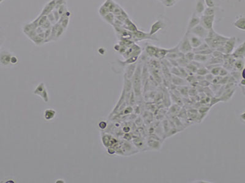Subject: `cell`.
Wrapping results in <instances>:
<instances>
[{"label":"cell","mask_w":245,"mask_h":183,"mask_svg":"<svg viewBox=\"0 0 245 183\" xmlns=\"http://www.w3.org/2000/svg\"><path fill=\"white\" fill-rule=\"evenodd\" d=\"M163 26H164V23H163V22L162 21L158 20L156 21H155L151 26L150 30L149 32V35L151 36H153L154 35L156 34L159 30L162 29L163 28Z\"/></svg>","instance_id":"cell-13"},{"label":"cell","mask_w":245,"mask_h":183,"mask_svg":"<svg viewBox=\"0 0 245 183\" xmlns=\"http://www.w3.org/2000/svg\"><path fill=\"white\" fill-rule=\"evenodd\" d=\"M179 49L180 51L183 52V54H185L188 52L192 51V48L191 45L189 37H188V33H186L184 35L182 39L179 43Z\"/></svg>","instance_id":"cell-4"},{"label":"cell","mask_w":245,"mask_h":183,"mask_svg":"<svg viewBox=\"0 0 245 183\" xmlns=\"http://www.w3.org/2000/svg\"><path fill=\"white\" fill-rule=\"evenodd\" d=\"M99 126L102 129H105L107 126V123H106L105 121H102L101 123L99 124Z\"/></svg>","instance_id":"cell-50"},{"label":"cell","mask_w":245,"mask_h":183,"mask_svg":"<svg viewBox=\"0 0 245 183\" xmlns=\"http://www.w3.org/2000/svg\"><path fill=\"white\" fill-rule=\"evenodd\" d=\"M178 90L179 91V92L181 94V95H184V96H187L188 95V90H189V89H188V87H186V86H181V87H178Z\"/></svg>","instance_id":"cell-37"},{"label":"cell","mask_w":245,"mask_h":183,"mask_svg":"<svg viewBox=\"0 0 245 183\" xmlns=\"http://www.w3.org/2000/svg\"><path fill=\"white\" fill-rule=\"evenodd\" d=\"M210 110V108H201L199 109V112L200 113H205L206 112H207Z\"/></svg>","instance_id":"cell-49"},{"label":"cell","mask_w":245,"mask_h":183,"mask_svg":"<svg viewBox=\"0 0 245 183\" xmlns=\"http://www.w3.org/2000/svg\"><path fill=\"white\" fill-rule=\"evenodd\" d=\"M199 24H200V17H199L198 15L195 12L192 15V16L189 20L186 33H189L191 29L194 28Z\"/></svg>","instance_id":"cell-10"},{"label":"cell","mask_w":245,"mask_h":183,"mask_svg":"<svg viewBox=\"0 0 245 183\" xmlns=\"http://www.w3.org/2000/svg\"><path fill=\"white\" fill-rule=\"evenodd\" d=\"M123 27L126 30H128V31L131 33H134L136 30H138L137 27L136 26V25L129 18H126L124 22H123Z\"/></svg>","instance_id":"cell-15"},{"label":"cell","mask_w":245,"mask_h":183,"mask_svg":"<svg viewBox=\"0 0 245 183\" xmlns=\"http://www.w3.org/2000/svg\"><path fill=\"white\" fill-rule=\"evenodd\" d=\"M211 55H203L199 54H195L194 60L200 63L207 62L211 58Z\"/></svg>","instance_id":"cell-20"},{"label":"cell","mask_w":245,"mask_h":183,"mask_svg":"<svg viewBox=\"0 0 245 183\" xmlns=\"http://www.w3.org/2000/svg\"><path fill=\"white\" fill-rule=\"evenodd\" d=\"M123 131H124L125 133H128L130 131L131 129H130V128H129V126H124V127L123 128Z\"/></svg>","instance_id":"cell-51"},{"label":"cell","mask_w":245,"mask_h":183,"mask_svg":"<svg viewBox=\"0 0 245 183\" xmlns=\"http://www.w3.org/2000/svg\"><path fill=\"white\" fill-rule=\"evenodd\" d=\"M64 30V29L59 23H56L54 25L52 26H51L50 35L49 37V39L46 40V43L58 39V38L60 37L61 35V34L63 33Z\"/></svg>","instance_id":"cell-3"},{"label":"cell","mask_w":245,"mask_h":183,"mask_svg":"<svg viewBox=\"0 0 245 183\" xmlns=\"http://www.w3.org/2000/svg\"><path fill=\"white\" fill-rule=\"evenodd\" d=\"M235 59H244L245 55V42H243L234 50L231 54Z\"/></svg>","instance_id":"cell-9"},{"label":"cell","mask_w":245,"mask_h":183,"mask_svg":"<svg viewBox=\"0 0 245 183\" xmlns=\"http://www.w3.org/2000/svg\"><path fill=\"white\" fill-rule=\"evenodd\" d=\"M198 84L199 85L204 86V87H206V86H209L210 85V82L206 81L205 79H202V80H200L199 81V82H198Z\"/></svg>","instance_id":"cell-45"},{"label":"cell","mask_w":245,"mask_h":183,"mask_svg":"<svg viewBox=\"0 0 245 183\" xmlns=\"http://www.w3.org/2000/svg\"><path fill=\"white\" fill-rule=\"evenodd\" d=\"M149 65L153 68H155V69H160L161 68V63L159 62L158 60L156 59H151L150 62H149Z\"/></svg>","instance_id":"cell-29"},{"label":"cell","mask_w":245,"mask_h":183,"mask_svg":"<svg viewBox=\"0 0 245 183\" xmlns=\"http://www.w3.org/2000/svg\"><path fill=\"white\" fill-rule=\"evenodd\" d=\"M236 43V38L235 37H229L224 45V54H227V55L232 54V52L235 50Z\"/></svg>","instance_id":"cell-8"},{"label":"cell","mask_w":245,"mask_h":183,"mask_svg":"<svg viewBox=\"0 0 245 183\" xmlns=\"http://www.w3.org/2000/svg\"><path fill=\"white\" fill-rule=\"evenodd\" d=\"M162 4L167 7H173L176 3V0H162Z\"/></svg>","instance_id":"cell-35"},{"label":"cell","mask_w":245,"mask_h":183,"mask_svg":"<svg viewBox=\"0 0 245 183\" xmlns=\"http://www.w3.org/2000/svg\"><path fill=\"white\" fill-rule=\"evenodd\" d=\"M219 101H220V100H219V97H218V98H214V97H213V98H212L211 99V100H210V106H213L214 104H216V103H219Z\"/></svg>","instance_id":"cell-47"},{"label":"cell","mask_w":245,"mask_h":183,"mask_svg":"<svg viewBox=\"0 0 245 183\" xmlns=\"http://www.w3.org/2000/svg\"><path fill=\"white\" fill-rule=\"evenodd\" d=\"M179 131L177 130V129H174V128L171 129L170 131H167V134L166 135V137H169L170 136L174 135L175 134H176L177 133H179Z\"/></svg>","instance_id":"cell-41"},{"label":"cell","mask_w":245,"mask_h":183,"mask_svg":"<svg viewBox=\"0 0 245 183\" xmlns=\"http://www.w3.org/2000/svg\"><path fill=\"white\" fill-rule=\"evenodd\" d=\"M157 48L158 47H155V46L148 45L145 48V51L148 56H150L151 57L155 58L156 54V51H157Z\"/></svg>","instance_id":"cell-24"},{"label":"cell","mask_w":245,"mask_h":183,"mask_svg":"<svg viewBox=\"0 0 245 183\" xmlns=\"http://www.w3.org/2000/svg\"><path fill=\"white\" fill-rule=\"evenodd\" d=\"M11 57L9 55H4L1 57V62L4 64H8L11 61Z\"/></svg>","instance_id":"cell-39"},{"label":"cell","mask_w":245,"mask_h":183,"mask_svg":"<svg viewBox=\"0 0 245 183\" xmlns=\"http://www.w3.org/2000/svg\"><path fill=\"white\" fill-rule=\"evenodd\" d=\"M148 145L151 150H159L161 147V143L157 140L151 139L148 141Z\"/></svg>","instance_id":"cell-23"},{"label":"cell","mask_w":245,"mask_h":183,"mask_svg":"<svg viewBox=\"0 0 245 183\" xmlns=\"http://www.w3.org/2000/svg\"><path fill=\"white\" fill-rule=\"evenodd\" d=\"M137 64L136 63L129 64V65L126 68V71L124 75L126 78L128 79H131L134 73Z\"/></svg>","instance_id":"cell-19"},{"label":"cell","mask_w":245,"mask_h":183,"mask_svg":"<svg viewBox=\"0 0 245 183\" xmlns=\"http://www.w3.org/2000/svg\"><path fill=\"white\" fill-rule=\"evenodd\" d=\"M215 20V15L211 16H206L202 15L200 17V25L207 30L213 29V25Z\"/></svg>","instance_id":"cell-5"},{"label":"cell","mask_w":245,"mask_h":183,"mask_svg":"<svg viewBox=\"0 0 245 183\" xmlns=\"http://www.w3.org/2000/svg\"><path fill=\"white\" fill-rule=\"evenodd\" d=\"M103 17L107 23H110L111 25H113L114 21L115 20V17H114V15L113 14V13L109 12Z\"/></svg>","instance_id":"cell-30"},{"label":"cell","mask_w":245,"mask_h":183,"mask_svg":"<svg viewBox=\"0 0 245 183\" xmlns=\"http://www.w3.org/2000/svg\"><path fill=\"white\" fill-rule=\"evenodd\" d=\"M221 65L217 66V67H215L213 68H212V69L210 71V73L211 74H212L214 76H218L219 75V71L221 70Z\"/></svg>","instance_id":"cell-38"},{"label":"cell","mask_w":245,"mask_h":183,"mask_svg":"<svg viewBox=\"0 0 245 183\" xmlns=\"http://www.w3.org/2000/svg\"><path fill=\"white\" fill-rule=\"evenodd\" d=\"M228 79H229V76H224V77H222L220 82H219V84H226L228 82Z\"/></svg>","instance_id":"cell-48"},{"label":"cell","mask_w":245,"mask_h":183,"mask_svg":"<svg viewBox=\"0 0 245 183\" xmlns=\"http://www.w3.org/2000/svg\"><path fill=\"white\" fill-rule=\"evenodd\" d=\"M206 7L205 0H197L196 6V13L197 15L202 14Z\"/></svg>","instance_id":"cell-18"},{"label":"cell","mask_w":245,"mask_h":183,"mask_svg":"<svg viewBox=\"0 0 245 183\" xmlns=\"http://www.w3.org/2000/svg\"><path fill=\"white\" fill-rule=\"evenodd\" d=\"M56 0H51L47 4H46L40 15H46L47 16L48 14L52 12L56 6Z\"/></svg>","instance_id":"cell-17"},{"label":"cell","mask_w":245,"mask_h":183,"mask_svg":"<svg viewBox=\"0 0 245 183\" xmlns=\"http://www.w3.org/2000/svg\"><path fill=\"white\" fill-rule=\"evenodd\" d=\"M34 94L40 95L42 98H44V101L46 102L48 101V95L47 93V90L46 87H44L43 83H41L38 87H37L36 90L34 91Z\"/></svg>","instance_id":"cell-12"},{"label":"cell","mask_w":245,"mask_h":183,"mask_svg":"<svg viewBox=\"0 0 245 183\" xmlns=\"http://www.w3.org/2000/svg\"><path fill=\"white\" fill-rule=\"evenodd\" d=\"M134 143L135 144L136 147L138 148L139 149L145 150L144 148L145 147V143L143 140H142L140 138H136L135 139H134Z\"/></svg>","instance_id":"cell-26"},{"label":"cell","mask_w":245,"mask_h":183,"mask_svg":"<svg viewBox=\"0 0 245 183\" xmlns=\"http://www.w3.org/2000/svg\"><path fill=\"white\" fill-rule=\"evenodd\" d=\"M240 117L242 118V120H243V121H244V112H243V113L242 114H241L240 115Z\"/></svg>","instance_id":"cell-55"},{"label":"cell","mask_w":245,"mask_h":183,"mask_svg":"<svg viewBox=\"0 0 245 183\" xmlns=\"http://www.w3.org/2000/svg\"><path fill=\"white\" fill-rule=\"evenodd\" d=\"M188 37H189V40L191 47L192 48V50L197 48L199 46H200L203 42L200 37L195 35H193L192 34L188 33Z\"/></svg>","instance_id":"cell-11"},{"label":"cell","mask_w":245,"mask_h":183,"mask_svg":"<svg viewBox=\"0 0 245 183\" xmlns=\"http://www.w3.org/2000/svg\"><path fill=\"white\" fill-rule=\"evenodd\" d=\"M234 26L237 29L242 31L245 30V17L244 15H241L234 23Z\"/></svg>","instance_id":"cell-16"},{"label":"cell","mask_w":245,"mask_h":183,"mask_svg":"<svg viewBox=\"0 0 245 183\" xmlns=\"http://www.w3.org/2000/svg\"><path fill=\"white\" fill-rule=\"evenodd\" d=\"M205 3L206 7H215V3L214 0H205Z\"/></svg>","instance_id":"cell-44"},{"label":"cell","mask_w":245,"mask_h":183,"mask_svg":"<svg viewBox=\"0 0 245 183\" xmlns=\"http://www.w3.org/2000/svg\"><path fill=\"white\" fill-rule=\"evenodd\" d=\"M167 53H168V49L158 47L155 59H164V57H166V55H167Z\"/></svg>","instance_id":"cell-22"},{"label":"cell","mask_w":245,"mask_h":183,"mask_svg":"<svg viewBox=\"0 0 245 183\" xmlns=\"http://www.w3.org/2000/svg\"><path fill=\"white\" fill-rule=\"evenodd\" d=\"M56 112L54 110L51 109H48L45 111V113H44V117L47 120H51L54 118L55 116Z\"/></svg>","instance_id":"cell-27"},{"label":"cell","mask_w":245,"mask_h":183,"mask_svg":"<svg viewBox=\"0 0 245 183\" xmlns=\"http://www.w3.org/2000/svg\"><path fill=\"white\" fill-rule=\"evenodd\" d=\"M214 77V76H213L212 74H211L210 73H208L207 74L205 75V79L207 81H209V82H210L211 81H212V80H213V79Z\"/></svg>","instance_id":"cell-46"},{"label":"cell","mask_w":245,"mask_h":183,"mask_svg":"<svg viewBox=\"0 0 245 183\" xmlns=\"http://www.w3.org/2000/svg\"><path fill=\"white\" fill-rule=\"evenodd\" d=\"M203 15H206V16H211V15H215V9L214 7H206L203 13Z\"/></svg>","instance_id":"cell-31"},{"label":"cell","mask_w":245,"mask_h":183,"mask_svg":"<svg viewBox=\"0 0 245 183\" xmlns=\"http://www.w3.org/2000/svg\"><path fill=\"white\" fill-rule=\"evenodd\" d=\"M11 62H12V63L15 64V63H16V62H17V58H16V57H11Z\"/></svg>","instance_id":"cell-52"},{"label":"cell","mask_w":245,"mask_h":183,"mask_svg":"<svg viewBox=\"0 0 245 183\" xmlns=\"http://www.w3.org/2000/svg\"><path fill=\"white\" fill-rule=\"evenodd\" d=\"M142 65L141 64H137L136 70L134 73L132 78V85L133 86L134 95L136 96H139L142 94Z\"/></svg>","instance_id":"cell-2"},{"label":"cell","mask_w":245,"mask_h":183,"mask_svg":"<svg viewBox=\"0 0 245 183\" xmlns=\"http://www.w3.org/2000/svg\"><path fill=\"white\" fill-rule=\"evenodd\" d=\"M235 91V88L226 90L225 92H224L222 93V94L219 97L220 101H224V102L229 101L233 96Z\"/></svg>","instance_id":"cell-14"},{"label":"cell","mask_w":245,"mask_h":183,"mask_svg":"<svg viewBox=\"0 0 245 183\" xmlns=\"http://www.w3.org/2000/svg\"><path fill=\"white\" fill-rule=\"evenodd\" d=\"M171 80L173 82L174 84L177 85V86H185L186 84V81H185L183 78L179 77V76H176L174 75L172 76Z\"/></svg>","instance_id":"cell-21"},{"label":"cell","mask_w":245,"mask_h":183,"mask_svg":"<svg viewBox=\"0 0 245 183\" xmlns=\"http://www.w3.org/2000/svg\"><path fill=\"white\" fill-rule=\"evenodd\" d=\"M120 47H121L120 45H116L115 46L114 48H115V50L119 51V50H120Z\"/></svg>","instance_id":"cell-53"},{"label":"cell","mask_w":245,"mask_h":183,"mask_svg":"<svg viewBox=\"0 0 245 183\" xmlns=\"http://www.w3.org/2000/svg\"><path fill=\"white\" fill-rule=\"evenodd\" d=\"M222 77L220 76H215L213 78L211 82L213 84H219V82L221 79Z\"/></svg>","instance_id":"cell-42"},{"label":"cell","mask_w":245,"mask_h":183,"mask_svg":"<svg viewBox=\"0 0 245 183\" xmlns=\"http://www.w3.org/2000/svg\"><path fill=\"white\" fill-rule=\"evenodd\" d=\"M240 85H242L243 86H245V83H244V79H241V80H240Z\"/></svg>","instance_id":"cell-54"},{"label":"cell","mask_w":245,"mask_h":183,"mask_svg":"<svg viewBox=\"0 0 245 183\" xmlns=\"http://www.w3.org/2000/svg\"><path fill=\"white\" fill-rule=\"evenodd\" d=\"M234 68L236 70L241 71L243 68H244V59H235L234 64Z\"/></svg>","instance_id":"cell-25"},{"label":"cell","mask_w":245,"mask_h":183,"mask_svg":"<svg viewBox=\"0 0 245 183\" xmlns=\"http://www.w3.org/2000/svg\"><path fill=\"white\" fill-rule=\"evenodd\" d=\"M210 73V71L208 70L206 67H200V68H198L197 71L196 72V74L197 75H199V76H204L207 74L208 73Z\"/></svg>","instance_id":"cell-32"},{"label":"cell","mask_w":245,"mask_h":183,"mask_svg":"<svg viewBox=\"0 0 245 183\" xmlns=\"http://www.w3.org/2000/svg\"><path fill=\"white\" fill-rule=\"evenodd\" d=\"M110 12H109V11L106 8V7H105L104 6H102L101 8H100V10H99V13H100V14H101V16H102V17H104L105 15H106L108 13H109Z\"/></svg>","instance_id":"cell-40"},{"label":"cell","mask_w":245,"mask_h":183,"mask_svg":"<svg viewBox=\"0 0 245 183\" xmlns=\"http://www.w3.org/2000/svg\"><path fill=\"white\" fill-rule=\"evenodd\" d=\"M229 38L228 37L218 34L213 29L209 30L208 35L205 39H204V41L210 48L216 50L218 48L224 46Z\"/></svg>","instance_id":"cell-1"},{"label":"cell","mask_w":245,"mask_h":183,"mask_svg":"<svg viewBox=\"0 0 245 183\" xmlns=\"http://www.w3.org/2000/svg\"><path fill=\"white\" fill-rule=\"evenodd\" d=\"M132 39L136 41H140L144 40H158L154 37L150 35L149 33H146L139 30H136L134 33H132Z\"/></svg>","instance_id":"cell-7"},{"label":"cell","mask_w":245,"mask_h":183,"mask_svg":"<svg viewBox=\"0 0 245 183\" xmlns=\"http://www.w3.org/2000/svg\"><path fill=\"white\" fill-rule=\"evenodd\" d=\"M208 48H210L209 46L207 45V43L206 42H202V44L200 45V46H199L197 48L193 49L192 51H194V52H196L202 51V50H206V49H208Z\"/></svg>","instance_id":"cell-33"},{"label":"cell","mask_w":245,"mask_h":183,"mask_svg":"<svg viewBox=\"0 0 245 183\" xmlns=\"http://www.w3.org/2000/svg\"><path fill=\"white\" fill-rule=\"evenodd\" d=\"M176 61H177L180 67H186L190 62L189 60H188L186 59L184 57V56L177 59Z\"/></svg>","instance_id":"cell-28"},{"label":"cell","mask_w":245,"mask_h":183,"mask_svg":"<svg viewBox=\"0 0 245 183\" xmlns=\"http://www.w3.org/2000/svg\"><path fill=\"white\" fill-rule=\"evenodd\" d=\"M208 33H209V30L206 29L205 28H204L202 25L199 24L194 28H192L189 30V32L188 33L192 34L193 35H195L200 39H205L208 35Z\"/></svg>","instance_id":"cell-6"},{"label":"cell","mask_w":245,"mask_h":183,"mask_svg":"<svg viewBox=\"0 0 245 183\" xmlns=\"http://www.w3.org/2000/svg\"><path fill=\"white\" fill-rule=\"evenodd\" d=\"M138 58H139V56H131V57L126 59V60L123 63L124 64H134V63H136V62Z\"/></svg>","instance_id":"cell-34"},{"label":"cell","mask_w":245,"mask_h":183,"mask_svg":"<svg viewBox=\"0 0 245 183\" xmlns=\"http://www.w3.org/2000/svg\"><path fill=\"white\" fill-rule=\"evenodd\" d=\"M194 56H195V52L194 51H192L185 53L184 55V57L186 59L188 60H189V62H191V61L194 60Z\"/></svg>","instance_id":"cell-36"},{"label":"cell","mask_w":245,"mask_h":183,"mask_svg":"<svg viewBox=\"0 0 245 183\" xmlns=\"http://www.w3.org/2000/svg\"><path fill=\"white\" fill-rule=\"evenodd\" d=\"M228 73H229L228 70H227L226 69V68H222V67H221V70H220V71H219V76H221V77H224V76H227Z\"/></svg>","instance_id":"cell-43"}]
</instances>
